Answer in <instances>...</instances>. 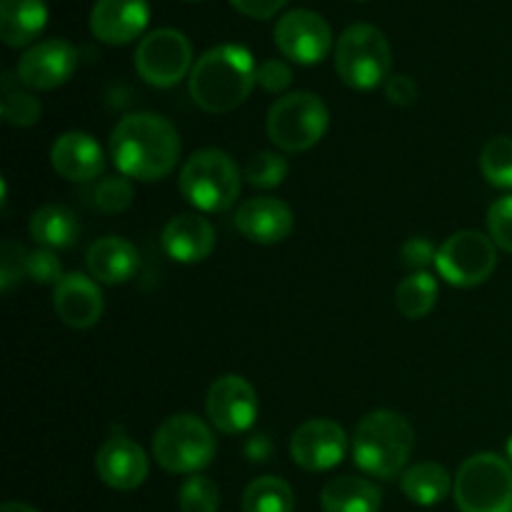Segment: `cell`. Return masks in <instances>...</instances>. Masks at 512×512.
Masks as SVG:
<instances>
[{
	"instance_id": "8fae6325",
	"label": "cell",
	"mask_w": 512,
	"mask_h": 512,
	"mask_svg": "<svg viewBox=\"0 0 512 512\" xmlns=\"http://www.w3.org/2000/svg\"><path fill=\"white\" fill-rule=\"evenodd\" d=\"M273 35L280 53L300 65L320 63L333 48V30L328 20L315 10H288L275 23Z\"/></svg>"
},
{
	"instance_id": "d6a6232c",
	"label": "cell",
	"mask_w": 512,
	"mask_h": 512,
	"mask_svg": "<svg viewBox=\"0 0 512 512\" xmlns=\"http://www.w3.org/2000/svg\"><path fill=\"white\" fill-rule=\"evenodd\" d=\"M488 233L500 250L512 255V195L498 198L490 205Z\"/></svg>"
},
{
	"instance_id": "2e32d148",
	"label": "cell",
	"mask_w": 512,
	"mask_h": 512,
	"mask_svg": "<svg viewBox=\"0 0 512 512\" xmlns=\"http://www.w3.org/2000/svg\"><path fill=\"white\" fill-rule=\"evenodd\" d=\"M95 473L108 488L128 493L140 488L148 478V455L135 440L115 435L100 445L95 455Z\"/></svg>"
},
{
	"instance_id": "ac0fdd59",
	"label": "cell",
	"mask_w": 512,
	"mask_h": 512,
	"mask_svg": "<svg viewBox=\"0 0 512 512\" xmlns=\"http://www.w3.org/2000/svg\"><path fill=\"white\" fill-rule=\"evenodd\" d=\"M293 210L278 198H250L235 213V228L258 245L283 243L293 233Z\"/></svg>"
},
{
	"instance_id": "603a6c76",
	"label": "cell",
	"mask_w": 512,
	"mask_h": 512,
	"mask_svg": "<svg viewBox=\"0 0 512 512\" xmlns=\"http://www.w3.org/2000/svg\"><path fill=\"white\" fill-rule=\"evenodd\" d=\"M323 512H380L383 493L370 480L358 475H340L325 483L320 493Z\"/></svg>"
},
{
	"instance_id": "44dd1931",
	"label": "cell",
	"mask_w": 512,
	"mask_h": 512,
	"mask_svg": "<svg viewBox=\"0 0 512 512\" xmlns=\"http://www.w3.org/2000/svg\"><path fill=\"white\" fill-rule=\"evenodd\" d=\"M85 263H88L93 280L103 285H120L135 278L140 268V255L130 240L108 235V238H100L90 245Z\"/></svg>"
},
{
	"instance_id": "9a60e30c",
	"label": "cell",
	"mask_w": 512,
	"mask_h": 512,
	"mask_svg": "<svg viewBox=\"0 0 512 512\" xmlns=\"http://www.w3.org/2000/svg\"><path fill=\"white\" fill-rule=\"evenodd\" d=\"M148 20V0H95L90 10V33L105 45H128L140 38Z\"/></svg>"
},
{
	"instance_id": "484cf974",
	"label": "cell",
	"mask_w": 512,
	"mask_h": 512,
	"mask_svg": "<svg viewBox=\"0 0 512 512\" xmlns=\"http://www.w3.org/2000/svg\"><path fill=\"white\" fill-rule=\"evenodd\" d=\"M438 303V283L430 273H410L395 288V305L408 320H420Z\"/></svg>"
},
{
	"instance_id": "e575fe53",
	"label": "cell",
	"mask_w": 512,
	"mask_h": 512,
	"mask_svg": "<svg viewBox=\"0 0 512 512\" xmlns=\"http://www.w3.org/2000/svg\"><path fill=\"white\" fill-rule=\"evenodd\" d=\"M258 83L268 93H283L293 83V70H290V65L285 60L270 58L258 68Z\"/></svg>"
},
{
	"instance_id": "b9f144b4",
	"label": "cell",
	"mask_w": 512,
	"mask_h": 512,
	"mask_svg": "<svg viewBox=\"0 0 512 512\" xmlns=\"http://www.w3.org/2000/svg\"><path fill=\"white\" fill-rule=\"evenodd\" d=\"M505 455H508V463L512 465V435H510V440H508V448H505Z\"/></svg>"
},
{
	"instance_id": "1f68e13d",
	"label": "cell",
	"mask_w": 512,
	"mask_h": 512,
	"mask_svg": "<svg viewBox=\"0 0 512 512\" xmlns=\"http://www.w3.org/2000/svg\"><path fill=\"white\" fill-rule=\"evenodd\" d=\"M133 198L135 188L125 175H113V178L100 180L98 188H95V208L108 215L125 213L133 205Z\"/></svg>"
},
{
	"instance_id": "4dcf8cb0",
	"label": "cell",
	"mask_w": 512,
	"mask_h": 512,
	"mask_svg": "<svg viewBox=\"0 0 512 512\" xmlns=\"http://www.w3.org/2000/svg\"><path fill=\"white\" fill-rule=\"evenodd\" d=\"M178 508L180 512H218L220 488L213 478L190 475L178 490Z\"/></svg>"
},
{
	"instance_id": "ab89813d",
	"label": "cell",
	"mask_w": 512,
	"mask_h": 512,
	"mask_svg": "<svg viewBox=\"0 0 512 512\" xmlns=\"http://www.w3.org/2000/svg\"><path fill=\"white\" fill-rule=\"evenodd\" d=\"M245 453L250 460H268L270 455V440L265 435H255L248 445H245Z\"/></svg>"
},
{
	"instance_id": "7a4b0ae2",
	"label": "cell",
	"mask_w": 512,
	"mask_h": 512,
	"mask_svg": "<svg viewBox=\"0 0 512 512\" xmlns=\"http://www.w3.org/2000/svg\"><path fill=\"white\" fill-rule=\"evenodd\" d=\"M258 83L253 53L243 45L223 43L195 60L188 78L193 103L205 113H230L240 108Z\"/></svg>"
},
{
	"instance_id": "d4e9b609",
	"label": "cell",
	"mask_w": 512,
	"mask_h": 512,
	"mask_svg": "<svg viewBox=\"0 0 512 512\" xmlns=\"http://www.w3.org/2000/svg\"><path fill=\"white\" fill-rule=\"evenodd\" d=\"M453 485L455 483L448 470L438 463H418L405 470L403 478H400V490L405 493V498L415 505H423V508L443 503Z\"/></svg>"
},
{
	"instance_id": "f35d334b",
	"label": "cell",
	"mask_w": 512,
	"mask_h": 512,
	"mask_svg": "<svg viewBox=\"0 0 512 512\" xmlns=\"http://www.w3.org/2000/svg\"><path fill=\"white\" fill-rule=\"evenodd\" d=\"M235 10H240L243 15L255 20H265V18H273L275 13H280L288 0H230Z\"/></svg>"
},
{
	"instance_id": "60d3db41",
	"label": "cell",
	"mask_w": 512,
	"mask_h": 512,
	"mask_svg": "<svg viewBox=\"0 0 512 512\" xmlns=\"http://www.w3.org/2000/svg\"><path fill=\"white\" fill-rule=\"evenodd\" d=\"M0 512H38L35 508H30V505L25 503H15V500H10V503H5Z\"/></svg>"
},
{
	"instance_id": "836d02e7",
	"label": "cell",
	"mask_w": 512,
	"mask_h": 512,
	"mask_svg": "<svg viewBox=\"0 0 512 512\" xmlns=\"http://www.w3.org/2000/svg\"><path fill=\"white\" fill-rule=\"evenodd\" d=\"M25 275L38 285H58L63 278V265L53 250L40 248L25 258Z\"/></svg>"
},
{
	"instance_id": "f1b7e54d",
	"label": "cell",
	"mask_w": 512,
	"mask_h": 512,
	"mask_svg": "<svg viewBox=\"0 0 512 512\" xmlns=\"http://www.w3.org/2000/svg\"><path fill=\"white\" fill-rule=\"evenodd\" d=\"M480 170L495 188H512V138L498 135L485 143L480 153Z\"/></svg>"
},
{
	"instance_id": "f546056e",
	"label": "cell",
	"mask_w": 512,
	"mask_h": 512,
	"mask_svg": "<svg viewBox=\"0 0 512 512\" xmlns=\"http://www.w3.org/2000/svg\"><path fill=\"white\" fill-rule=\"evenodd\" d=\"M243 178L253 188H278L288 178V160L280 153H273V150H260V153H253L248 158L243 168Z\"/></svg>"
},
{
	"instance_id": "74e56055",
	"label": "cell",
	"mask_w": 512,
	"mask_h": 512,
	"mask_svg": "<svg viewBox=\"0 0 512 512\" xmlns=\"http://www.w3.org/2000/svg\"><path fill=\"white\" fill-rule=\"evenodd\" d=\"M383 88L385 98L393 105H398V108H410V105H415V100H418V83H415L410 75H390V78L385 80Z\"/></svg>"
},
{
	"instance_id": "83f0119b",
	"label": "cell",
	"mask_w": 512,
	"mask_h": 512,
	"mask_svg": "<svg viewBox=\"0 0 512 512\" xmlns=\"http://www.w3.org/2000/svg\"><path fill=\"white\" fill-rule=\"evenodd\" d=\"M0 110H3V120L15 128H30L43 115V105L33 93L13 85V75L3 78V98H0Z\"/></svg>"
},
{
	"instance_id": "5bb4252c",
	"label": "cell",
	"mask_w": 512,
	"mask_h": 512,
	"mask_svg": "<svg viewBox=\"0 0 512 512\" xmlns=\"http://www.w3.org/2000/svg\"><path fill=\"white\" fill-rule=\"evenodd\" d=\"M348 450V435L335 420L315 418L300 425L290 438V455L295 465L308 473L333 470Z\"/></svg>"
},
{
	"instance_id": "277c9868",
	"label": "cell",
	"mask_w": 512,
	"mask_h": 512,
	"mask_svg": "<svg viewBox=\"0 0 512 512\" xmlns=\"http://www.w3.org/2000/svg\"><path fill=\"white\" fill-rule=\"evenodd\" d=\"M240 188V168L225 150H198L180 170V193L203 213H225L233 208L240 198Z\"/></svg>"
},
{
	"instance_id": "ffe728a7",
	"label": "cell",
	"mask_w": 512,
	"mask_h": 512,
	"mask_svg": "<svg viewBox=\"0 0 512 512\" xmlns=\"http://www.w3.org/2000/svg\"><path fill=\"white\" fill-rule=\"evenodd\" d=\"M163 248L175 263H203L215 250L213 223L195 213L175 215L163 230Z\"/></svg>"
},
{
	"instance_id": "8992f818",
	"label": "cell",
	"mask_w": 512,
	"mask_h": 512,
	"mask_svg": "<svg viewBox=\"0 0 512 512\" xmlns=\"http://www.w3.org/2000/svg\"><path fill=\"white\" fill-rule=\"evenodd\" d=\"M218 453V443L208 425L190 413L170 415L153 435V458L165 473L198 475Z\"/></svg>"
},
{
	"instance_id": "7402d4cb",
	"label": "cell",
	"mask_w": 512,
	"mask_h": 512,
	"mask_svg": "<svg viewBox=\"0 0 512 512\" xmlns=\"http://www.w3.org/2000/svg\"><path fill=\"white\" fill-rule=\"evenodd\" d=\"M48 25L45 0H0V38L8 48L33 43Z\"/></svg>"
},
{
	"instance_id": "e0dca14e",
	"label": "cell",
	"mask_w": 512,
	"mask_h": 512,
	"mask_svg": "<svg viewBox=\"0 0 512 512\" xmlns=\"http://www.w3.org/2000/svg\"><path fill=\"white\" fill-rule=\"evenodd\" d=\"M53 308L68 328H93L103 315L105 303L98 283L83 273H68L53 290Z\"/></svg>"
},
{
	"instance_id": "52a82bcc",
	"label": "cell",
	"mask_w": 512,
	"mask_h": 512,
	"mask_svg": "<svg viewBox=\"0 0 512 512\" xmlns=\"http://www.w3.org/2000/svg\"><path fill=\"white\" fill-rule=\"evenodd\" d=\"M460 512H512V465L495 453H478L460 465L453 485Z\"/></svg>"
},
{
	"instance_id": "cb8c5ba5",
	"label": "cell",
	"mask_w": 512,
	"mask_h": 512,
	"mask_svg": "<svg viewBox=\"0 0 512 512\" xmlns=\"http://www.w3.org/2000/svg\"><path fill=\"white\" fill-rule=\"evenodd\" d=\"M30 235L38 245L48 250H63L75 245L80 235L78 215L58 203L43 205L30 218Z\"/></svg>"
},
{
	"instance_id": "d6986e66",
	"label": "cell",
	"mask_w": 512,
	"mask_h": 512,
	"mask_svg": "<svg viewBox=\"0 0 512 512\" xmlns=\"http://www.w3.org/2000/svg\"><path fill=\"white\" fill-rule=\"evenodd\" d=\"M50 163L60 178L70 180V183H88L105 170V155L93 135L70 130L53 143Z\"/></svg>"
},
{
	"instance_id": "4fadbf2b",
	"label": "cell",
	"mask_w": 512,
	"mask_h": 512,
	"mask_svg": "<svg viewBox=\"0 0 512 512\" xmlns=\"http://www.w3.org/2000/svg\"><path fill=\"white\" fill-rule=\"evenodd\" d=\"M205 410L215 430L225 435H240L253 428L258 418V395L253 385L240 375H223L210 385Z\"/></svg>"
},
{
	"instance_id": "30bf717a",
	"label": "cell",
	"mask_w": 512,
	"mask_h": 512,
	"mask_svg": "<svg viewBox=\"0 0 512 512\" xmlns=\"http://www.w3.org/2000/svg\"><path fill=\"white\" fill-rule=\"evenodd\" d=\"M135 70L153 88H173L193 70V45L180 30L158 28L135 48Z\"/></svg>"
},
{
	"instance_id": "6da1fadb",
	"label": "cell",
	"mask_w": 512,
	"mask_h": 512,
	"mask_svg": "<svg viewBox=\"0 0 512 512\" xmlns=\"http://www.w3.org/2000/svg\"><path fill=\"white\" fill-rule=\"evenodd\" d=\"M180 135L158 113H130L110 133V158L125 178L155 183L168 178L180 160Z\"/></svg>"
},
{
	"instance_id": "5b68a950",
	"label": "cell",
	"mask_w": 512,
	"mask_h": 512,
	"mask_svg": "<svg viewBox=\"0 0 512 512\" xmlns=\"http://www.w3.org/2000/svg\"><path fill=\"white\" fill-rule=\"evenodd\" d=\"M393 68V50L380 28L353 23L343 30L335 45V73L348 88L375 90L385 85Z\"/></svg>"
},
{
	"instance_id": "ba28073f",
	"label": "cell",
	"mask_w": 512,
	"mask_h": 512,
	"mask_svg": "<svg viewBox=\"0 0 512 512\" xmlns=\"http://www.w3.org/2000/svg\"><path fill=\"white\" fill-rule=\"evenodd\" d=\"M328 105L315 93L283 95L268 110V138L285 153H305L323 140L328 130Z\"/></svg>"
},
{
	"instance_id": "9c48e42d",
	"label": "cell",
	"mask_w": 512,
	"mask_h": 512,
	"mask_svg": "<svg viewBox=\"0 0 512 512\" xmlns=\"http://www.w3.org/2000/svg\"><path fill=\"white\" fill-rule=\"evenodd\" d=\"M498 265V245L493 238L478 230H460L440 245L435 255V268L445 283L455 288L483 285Z\"/></svg>"
},
{
	"instance_id": "d590c367",
	"label": "cell",
	"mask_w": 512,
	"mask_h": 512,
	"mask_svg": "<svg viewBox=\"0 0 512 512\" xmlns=\"http://www.w3.org/2000/svg\"><path fill=\"white\" fill-rule=\"evenodd\" d=\"M25 253L18 243L3 245V270H0V288L3 293H10L15 283H20V275H25Z\"/></svg>"
},
{
	"instance_id": "3957f363",
	"label": "cell",
	"mask_w": 512,
	"mask_h": 512,
	"mask_svg": "<svg viewBox=\"0 0 512 512\" xmlns=\"http://www.w3.org/2000/svg\"><path fill=\"white\" fill-rule=\"evenodd\" d=\"M415 448V430L395 410L365 415L353 435V460L363 473L390 480L408 465Z\"/></svg>"
},
{
	"instance_id": "4316f807",
	"label": "cell",
	"mask_w": 512,
	"mask_h": 512,
	"mask_svg": "<svg viewBox=\"0 0 512 512\" xmlns=\"http://www.w3.org/2000/svg\"><path fill=\"white\" fill-rule=\"evenodd\" d=\"M243 512H295L293 488L275 475H263L245 488Z\"/></svg>"
},
{
	"instance_id": "8d00e7d4",
	"label": "cell",
	"mask_w": 512,
	"mask_h": 512,
	"mask_svg": "<svg viewBox=\"0 0 512 512\" xmlns=\"http://www.w3.org/2000/svg\"><path fill=\"white\" fill-rule=\"evenodd\" d=\"M435 255H438V250L433 248V243H430L428 238H410L405 240L403 248H400L403 265L413 270V273H420V270L428 268L430 263H435Z\"/></svg>"
},
{
	"instance_id": "7c38bea8",
	"label": "cell",
	"mask_w": 512,
	"mask_h": 512,
	"mask_svg": "<svg viewBox=\"0 0 512 512\" xmlns=\"http://www.w3.org/2000/svg\"><path fill=\"white\" fill-rule=\"evenodd\" d=\"M78 58V48L70 40H40L20 55L15 75L30 90H55L73 78Z\"/></svg>"
}]
</instances>
